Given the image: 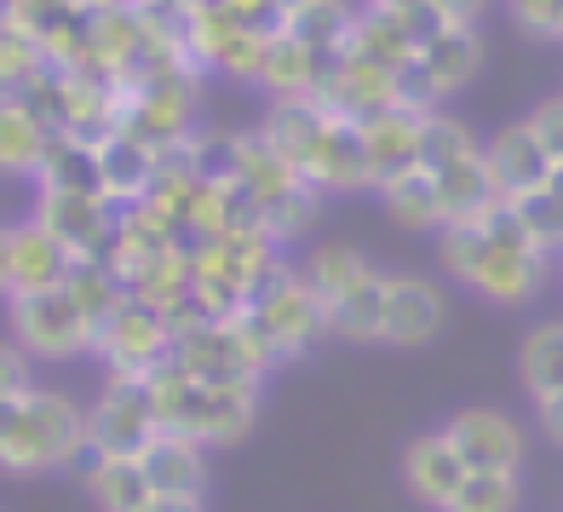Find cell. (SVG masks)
Here are the masks:
<instances>
[{
  "label": "cell",
  "instance_id": "1",
  "mask_svg": "<svg viewBox=\"0 0 563 512\" xmlns=\"http://www.w3.org/2000/svg\"><path fill=\"white\" fill-rule=\"evenodd\" d=\"M438 260L460 288H472L489 305H523L552 276V248L518 219L506 196L489 201L483 214L449 219L438 230Z\"/></svg>",
  "mask_w": 563,
  "mask_h": 512
},
{
  "label": "cell",
  "instance_id": "2",
  "mask_svg": "<svg viewBox=\"0 0 563 512\" xmlns=\"http://www.w3.org/2000/svg\"><path fill=\"white\" fill-rule=\"evenodd\" d=\"M87 455V408H75L64 392L23 386L0 392V472L46 478Z\"/></svg>",
  "mask_w": 563,
  "mask_h": 512
},
{
  "label": "cell",
  "instance_id": "3",
  "mask_svg": "<svg viewBox=\"0 0 563 512\" xmlns=\"http://www.w3.org/2000/svg\"><path fill=\"white\" fill-rule=\"evenodd\" d=\"M150 397L162 426L196 444H242L260 415V380H190L173 363L150 374Z\"/></svg>",
  "mask_w": 563,
  "mask_h": 512
},
{
  "label": "cell",
  "instance_id": "4",
  "mask_svg": "<svg viewBox=\"0 0 563 512\" xmlns=\"http://www.w3.org/2000/svg\"><path fill=\"white\" fill-rule=\"evenodd\" d=\"M242 317L253 323V335L276 351V363H288V357L311 351V346L328 335V305H322V294L305 283V271H288V265H276V271L265 276L260 294L242 305Z\"/></svg>",
  "mask_w": 563,
  "mask_h": 512
},
{
  "label": "cell",
  "instance_id": "5",
  "mask_svg": "<svg viewBox=\"0 0 563 512\" xmlns=\"http://www.w3.org/2000/svg\"><path fill=\"white\" fill-rule=\"evenodd\" d=\"M92 351L110 363V374H121V380H150L156 369H167V357H173V317L162 312V305L126 294L115 312L98 323Z\"/></svg>",
  "mask_w": 563,
  "mask_h": 512
},
{
  "label": "cell",
  "instance_id": "6",
  "mask_svg": "<svg viewBox=\"0 0 563 512\" xmlns=\"http://www.w3.org/2000/svg\"><path fill=\"white\" fill-rule=\"evenodd\" d=\"M156 432H162V415H156V397H150V380L110 374V386L87 408V455L139 460Z\"/></svg>",
  "mask_w": 563,
  "mask_h": 512
},
{
  "label": "cell",
  "instance_id": "7",
  "mask_svg": "<svg viewBox=\"0 0 563 512\" xmlns=\"http://www.w3.org/2000/svg\"><path fill=\"white\" fill-rule=\"evenodd\" d=\"M12 340L30 357H81L92 351V317L81 312V299L69 288H35V294H12Z\"/></svg>",
  "mask_w": 563,
  "mask_h": 512
},
{
  "label": "cell",
  "instance_id": "8",
  "mask_svg": "<svg viewBox=\"0 0 563 512\" xmlns=\"http://www.w3.org/2000/svg\"><path fill=\"white\" fill-rule=\"evenodd\" d=\"M483 64V41L472 23H443L438 35H431L415 64L402 69V92H408V105H443V98H454L460 87H472V75Z\"/></svg>",
  "mask_w": 563,
  "mask_h": 512
},
{
  "label": "cell",
  "instance_id": "9",
  "mask_svg": "<svg viewBox=\"0 0 563 512\" xmlns=\"http://www.w3.org/2000/svg\"><path fill=\"white\" fill-rule=\"evenodd\" d=\"M35 219L75 253V260H104L115 242V201L98 190H41Z\"/></svg>",
  "mask_w": 563,
  "mask_h": 512
},
{
  "label": "cell",
  "instance_id": "10",
  "mask_svg": "<svg viewBox=\"0 0 563 512\" xmlns=\"http://www.w3.org/2000/svg\"><path fill=\"white\" fill-rule=\"evenodd\" d=\"M443 432L454 438V449L466 455L472 472H518L523 467V426L506 415V408H489V403H472V408H454L443 421Z\"/></svg>",
  "mask_w": 563,
  "mask_h": 512
},
{
  "label": "cell",
  "instance_id": "11",
  "mask_svg": "<svg viewBox=\"0 0 563 512\" xmlns=\"http://www.w3.org/2000/svg\"><path fill=\"white\" fill-rule=\"evenodd\" d=\"M483 156H489V173H495V190L511 201V196H529V190H541L552 185V173H558V156L541 144V133H534L529 121H511L500 127V133L483 144Z\"/></svg>",
  "mask_w": 563,
  "mask_h": 512
},
{
  "label": "cell",
  "instance_id": "12",
  "mask_svg": "<svg viewBox=\"0 0 563 512\" xmlns=\"http://www.w3.org/2000/svg\"><path fill=\"white\" fill-rule=\"evenodd\" d=\"M466 455L454 449V438L438 426V432H420L415 444L402 449V483H408V495H415L420 506L431 512H443L454 495H460V483H466Z\"/></svg>",
  "mask_w": 563,
  "mask_h": 512
},
{
  "label": "cell",
  "instance_id": "13",
  "mask_svg": "<svg viewBox=\"0 0 563 512\" xmlns=\"http://www.w3.org/2000/svg\"><path fill=\"white\" fill-rule=\"evenodd\" d=\"M449 323V294L443 283L431 276H415V271H397L391 276V317H386V346L397 351H415L426 340H438Z\"/></svg>",
  "mask_w": 563,
  "mask_h": 512
},
{
  "label": "cell",
  "instance_id": "14",
  "mask_svg": "<svg viewBox=\"0 0 563 512\" xmlns=\"http://www.w3.org/2000/svg\"><path fill=\"white\" fill-rule=\"evenodd\" d=\"M420 121H426V105H391L379 116H363V150H368V178L374 190L386 185V178L420 167Z\"/></svg>",
  "mask_w": 563,
  "mask_h": 512
},
{
  "label": "cell",
  "instance_id": "15",
  "mask_svg": "<svg viewBox=\"0 0 563 512\" xmlns=\"http://www.w3.org/2000/svg\"><path fill=\"white\" fill-rule=\"evenodd\" d=\"M139 467L150 478V490L156 495H190L201 501V490H208V444L185 438V432H156L150 438V449L139 455Z\"/></svg>",
  "mask_w": 563,
  "mask_h": 512
},
{
  "label": "cell",
  "instance_id": "16",
  "mask_svg": "<svg viewBox=\"0 0 563 512\" xmlns=\"http://www.w3.org/2000/svg\"><path fill=\"white\" fill-rule=\"evenodd\" d=\"M386 317H391V276L368 271L328 305V335L351 346H386Z\"/></svg>",
  "mask_w": 563,
  "mask_h": 512
},
{
  "label": "cell",
  "instance_id": "17",
  "mask_svg": "<svg viewBox=\"0 0 563 512\" xmlns=\"http://www.w3.org/2000/svg\"><path fill=\"white\" fill-rule=\"evenodd\" d=\"M75 271V253L46 230L35 214L12 225V294H35V288H64Z\"/></svg>",
  "mask_w": 563,
  "mask_h": 512
},
{
  "label": "cell",
  "instance_id": "18",
  "mask_svg": "<svg viewBox=\"0 0 563 512\" xmlns=\"http://www.w3.org/2000/svg\"><path fill=\"white\" fill-rule=\"evenodd\" d=\"M46 150H53V127L23 105V98H0V173L41 178Z\"/></svg>",
  "mask_w": 563,
  "mask_h": 512
},
{
  "label": "cell",
  "instance_id": "19",
  "mask_svg": "<svg viewBox=\"0 0 563 512\" xmlns=\"http://www.w3.org/2000/svg\"><path fill=\"white\" fill-rule=\"evenodd\" d=\"M379 196H386V214H391L402 230H443V225H449L443 190H438V178H431L426 167H408V173L386 178V185H379Z\"/></svg>",
  "mask_w": 563,
  "mask_h": 512
},
{
  "label": "cell",
  "instance_id": "20",
  "mask_svg": "<svg viewBox=\"0 0 563 512\" xmlns=\"http://www.w3.org/2000/svg\"><path fill=\"white\" fill-rule=\"evenodd\" d=\"M87 495L98 512H139L150 495V478L139 460H110V455H92V467H87Z\"/></svg>",
  "mask_w": 563,
  "mask_h": 512
},
{
  "label": "cell",
  "instance_id": "21",
  "mask_svg": "<svg viewBox=\"0 0 563 512\" xmlns=\"http://www.w3.org/2000/svg\"><path fill=\"white\" fill-rule=\"evenodd\" d=\"M518 374H523L529 397L563 392V323H541V328H529L523 346H518Z\"/></svg>",
  "mask_w": 563,
  "mask_h": 512
},
{
  "label": "cell",
  "instance_id": "22",
  "mask_svg": "<svg viewBox=\"0 0 563 512\" xmlns=\"http://www.w3.org/2000/svg\"><path fill=\"white\" fill-rule=\"evenodd\" d=\"M299 271H305V283H311V288L322 294V305H334V299L356 283V276H368L374 265H368L356 248H345V242H322V248H317Z\"/></svg>",
  "mask_w": 563,
  "mask_h": 512
},
{
  "label": "cell",
  "instance_id": "23",
  "mask_svg": "<svg viewBox=\"0 0 563 512\" xmlns=\"http://www.w3.org/2000/svg\"><path fill=\"white\" fill-rule=\"evenodd\" d=\"M472 150H477V139H472V127H466V121L443 116L438 105L426 110V121H420V167H426V173H443L449 162L472 156Z\"/></svg>",
  "mask_w": 563,
  "mask_h": 512
},
{
  "label": "cell",
  "instance_id": "24",
  "mask_svg": "<svg viewBox=\"0 0 563 512\" xmlns=\"http://www.w3.org/2000/svg\"><path fill=\"white\" fill-rule=\"evenodd\" d=\"M518 506H523L518 472H466L460 495L443 512H518Z\"/></svg>",
  "mask_w": 563,
  "mask_h": 512
},
{
  "label": "cell",
  "instance_id": "25",
  "mask_svg": "<svg viewBox=\"0 0 563 512\" xmlns=\"http://www.w3.org/2000/svg\"><path fill=\"white\" fill-rule=\"evenodd\" d=\"M185 167L201 185H230L242 167V139L236 133H196V139H185Z\"/></svg>",
  "mask_w": 563,
  "mask_h": 512
},
{
  "label": "cell",
  "instance_id": "26",
  "mask_svg": "<svg viewBox=\"0 0 563 512\" xmlns=\"http://www.w3.org/2000/svg\"><path fill=\"white\" fill-rule=\"evenodd\" d=\"M529 127L541 133V144L552 150V156L563 162V92H552L547 105H534V116H529Z\"/></svg>",
  "mask_w": 563,
  "mask_h": 512
},
{
  "label": "cell",
  "instance_id": "27",
  "mask_svg": "<svg viewBox=\"0 0 563 512\" xmlns=\"http://www.w3.org/2000/svg\"><path fill=\"white\" fill-rule=\"evenodd\" d=\"M35 386L30 380V351H23L18 340H0V392H23Z\"/></svg>",
  "mask_w": 563,
  "mask_h": 512
},
{
  "label": "cell",
  "instance_id": "28",
  "mask_svg": "<svg viewBox=\"0 0 563 512\" xmlns=\"http://www.w3.org/2000/svg\"><path fill=\"white\" fill-rule=\"evenodd\" d=\"M511 12H518L523 30H534V35L552 41V23H558V12H563V0H511Z\"/></svg>",
  "mask_w": 563,
  "mask_h": 512
},
{
  "label": "cell",
  "instance_id": "29",
  "mask_svg": "<svg viewBox=\"0 0 563 512\" xmlns=\"http://www.w3.org/2000/svg\"><path fill=\"white\" fill-rule=\"evenodd\" d=\"M534 415H541V432L552 444H563V392H547V397H534Z\"/></svg>",
  "mask_w": 563,
  "mask_h": 512
},
{
  "label": "cell",
  "instance_id": "30",
  "mask_svg": "<svg viewBox=\"0 0 563 512\" xmlns=\"http://www.w3.org/2000/svg\"><path fill=\"white\" fill-rule=\"evenodd\" d=\"M431 7H438L449 23H472V18H483L495 7V0H431Z\"/></svg>",
  "mask_w": 563,
  "mask_h": 512
},
{
  "label": "cell",
  "instance_id": "31",
  "mask_svg": "<svg viewBox=\"0 0 563 512\" xmlns=\"http://www.w3.org/2000/svg\"><path fill=\"white\" fill-rule=\"evenodd\" d=\"M139 512H208L201 501H190V495H150Z\"/></svg>",
  "mask_w": 563,
  "mask_h": 512
},
{
  "label": "cell",
  "instance_id": "32",
  "mask_svg": "<svg viewBox=\"0 0 563 512\" xmlns=\"http://www.w3.org/2000/svg\"><path fill=\"white\" fill-rule=\"evenodd\" d=\"M0 299H12V225H0Z\"/></svg>",
  "mask_w": 563,
  "mask_h": 512
},
{
  "label": "cell",
  "instance_id": "33",
  "mask_svg": "<svg viewBox=\"0 0 563 512\" xmlns=\"http://www.w3.org/2000/svg\"><path fill=\"white\" fill-rule=\"evenodd\" d=\"M558 253H563V248H558Z\"/></svg>",
  "mask_w": 563,
  "mask_h": 512
}]
</instances>
